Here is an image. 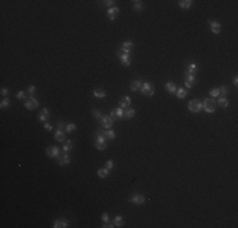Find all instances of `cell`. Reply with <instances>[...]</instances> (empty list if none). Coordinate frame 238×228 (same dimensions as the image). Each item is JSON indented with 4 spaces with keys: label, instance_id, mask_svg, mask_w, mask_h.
<instances>
[{
    "label": "cell",
    "instance_id": "1f68e13d",
    "mask_svg": "<svg viewBox=\"0 0 238 228\" xmlns=\"http://www.w3.org/2000/svg\"><path fill=\"white\" fill-rule=\"evenodd\" d=\"M75 131H76V124L75 123H68V124H66V128H65L66 133H71V132H75Z\"/></svg>",
    "mask_w": 238,
    "mask_h": 228
},
{
    "label": "cell",
    "instance_id": "ba28073f",
    "mask_svg": "<svg viewBox=\"0 0 238 228\" xmlns=\"http://www.w3.org/2000/svg\"><path fill=\"white\" fill-rule=\"evenodd\" d=\"M100 123H102V126L105 128V129H110L112 126L114 124V121L110 118V115H103V117L100 118Z\"/></svg>",
    "mask_w": 238,
    "mask_h": 228
},
{
    "label": "cell",
    "instance_id": "836d02e7",
    "mask_svg": "<svg viewBox=\"0 0 238 228\" xmlns=\"http://www.w3.org/2000/svg\"><path fill=\"white\" fill-rule=\"evenodd\" d=\"M188 72H190V74H195V71H196V63H194V62H191L190 65H189V67H188Z\"/></svg>",
    "mask_w": 238,
    "mask_h": 228
},
{
    "label": "cell",
    "instance_id": "9a60e30c",
    "mask_svg": "<svg viewBox=\"0 0 238 228\" xmlns=\"http://www.w3.org/2000/svg\"><path fill=\"white\" fill-rule=\"evenodd\" d=\"M118 14H119V8L113 6V8H109L108 9V18L110 19V21H114Z\"/></svg>",
    "mask_w": 238,
    "mask_h": 228
},
{
    "label": "cell",
    "instance_id": "5bb4252c",
    "mask_svg": "<svg viewBox=\"0 0 238 228\" xmlns=\"http://www.w3.org/2000/svg\"><path fill=\"white\" fill-rule=\"evenodd\" d=\"M50 115H51V112L47 109V108H43V109L41 110V113H39V115H38V119L41 122H47V119L50 118Z\"/></svg>",
    "mask_w": 238,
    "mask_h": 228
},
{
    "label": "cell",
    "instance_id": "ab89813d",
    "mask_svg": "<svg viewBox=\"0 0 238 228\" xmlns=\"http://www.w3.org/2000/svg\"><path fill=\"white\" fill-rule=\"evenodd\" d=\"M105 167H107L109 171H110L113 167H114V161H113V160H108V161L105 162Z\"/></svg>",
    "mask_w": 238,
    "mask_h": 228
},
{
    "label": "cell",
    "instance_id": "7402d4cb",
    "mask_svg": "<svg viewBox=\"0 0 238 228\" xmlns=\"http://www.w3.org/2000/svg\"><path fill=\"white\" fill-rule=\"evenodd\" d=\"M185 81L190 82L191 85H194L195 81H196V77H195V74H190V72H185Z\"/></svg>",
    "mask_w": 238,
    "mask_h": 228
},
{
    "label": "cell",
    "instance_id": "f546056e",
    "mask_svg": "<svg viewBox=\"0 0 238 228\" xmlns=\"http://www.w3.org/2000/svg\"><path fill=\"white\" fill-rule=\"evenodd\" d=\"M98 175H99L100 179H105L109 175V170L107 169V167H104V169H99L98 170Z\"/></svg>",
    "mask_w": 238,
    "mask_h": 228
},
{
    "label": "cell",
    "instance_id": "2e32d148",
    "mask_svg": "<svg viewBox=\"0 0 238 228\" xmlns=\"http://www.w3.org/2000/svg\"><path fill=\"white\" fill-rule=\"evenodd\" d=\"M131 103H132V99L129 97H123L119 102V107L122 108V109H127V108H129Z\"/></svg>",
    "mask_w": 238,
    "mask_h": 228
},
{
    "label": "cell",
    "instance_id": "8fae6325",
    "mask_svg": "<svg viewBox=\"0 0 238 228\" xmlns=\"http://www.w3.org/2000/svg\"><path fill=\"white\" fill-rule=\"evenodd\" d=\"M132 50H133V42L132 41L123 42L122 47H120V52H122V53H131Z\"/></svg>",
    "mask_w": 238,
    "mask_h": 228
},
{
    "label": "cell",
    "instance_id": "4316f807",
    "mask_svg": "<svg viewBox=\"0 0 238 228\" xmlns=\"http://www.w3.org/2000/svg\"><path fill=\"white\" fill-rule=\"evenodd\" d=\"M191 5H193L191 0H181V1H179V6L181 9H189Z\"/></svg>",
    "mask_w": 238,
    "mask_h": 228
},
{
    "label": "cell",
    "instance_id": "52a82bcc",
    "mask_svg": "<svg viewBox=\"0 0 238 228\" xmlns=\"http://www.w3.org/2000/svg\"><path fill=\"white\" fill-rule=\"evenodd\" d=\"M144 200H146V198H144L143 194H139V193H136L133 194L132 197L129 198V202L133 203V204H137V205H141V204H143Z\"/></svg>",
    "mask_w": 238,
    "mask_h": 228
},
{
    "label": "cell",
    "instance_id": "e575fe53",
    "mask_svg": "<svg viewBox=\"0 0 238 228\" xmlns=\"http://www.w3.org/2000/svg\"><path fill=\"white\" fill-rule=\"evenodd\" d=\"M92 117H94L95 119H100V118L103 117L102 112H100L99 109H92Z\"/></svg>",
    "mask_w": 238,
    "mask_h": 228
},
{
    "label": "cell",
    "instance_id": "f1b7e54d",
    "mask_svg": "<svg viewBox=\"0 0 238 228\" xmlns=\"http://www.w3.org/2000/svg\"><path fill=\"white\" fill-rule=\"evenodd\" d=\"M123 217L122 215H115L114 221H113V224H114L115 227H123Z\"/></svg>",
    "mask_w": 238,
    "mask_h": 228
},
{
    "label": "cell",
    "instance_id": "74e56055",
    "mask_svg": "<svg viewBox=\"0 0 238 228\" xmlns=\"http://www.w3.org/2000/svg\"><path fill=\"white\" fill-rule=\"evenodd\" d=\"M102 219H103L104 223H109V222H110V217H109V214L107 213V212H104V213L102 214Z\"/></svg>",
    "mask_w": 238,
    "mask_h": 228
},
{
    "label": "cell",
    "instance_id": "d6a6232c",
    "mask_svg": "<svg viewBox=\"0 0 238 228\" xmlns=\"http://www.w3.org/2000/svg\"><path fill=\"white\" fill-rule=\"evenodd\" d=\"M9 107H10L9 99H4V100H1V104H0V108H1V109H5V108H9Z\"/></svg>",
    "mask_w": 238,
    "mask_h": 228
},
{
    "label": "cell",
    "instance_id": "ee69618b",
    "mask_svg": "<svg viewBox=\"0 0 238 228\" xmlns=\"http://www.w3.org/2000/svg\"><path fill=\"white\" fill-rule=\"evenodd\" d=\"M43 127H44V129H47V131H51L52 129V126L48 122H44L43 123Z\"/></svg>",
    "mask_w": 238,
    "mask_h": 228
},
{
    "label": "cell",
    "instance_id": "484cf974",
    "mask_svg": "<svg viewBox=\"0 0 238 228\" xmlns=\"http://www.w3.org/2000/svg\"><path fill=\"white\" fill-rule=\"evenodd\" d=\"M92 94H94L95 98H99V99H104L107 97V93L102 89H95L94 91H92Z\"/></svg>",
    "mask_w": 238,
    "mask_h": 228
},
{
    "label": "cell",
    "instance_id": "3957f363",
    "mask_svg": "<svg viewBox=\"0 0 238 228\" xmlns=\"http://www.w3.org/2000/svg\"><path fill=\"white\" fill-rule=\"evenodd\" d=\"M95 147L99 151H103L107 148V138L103 136L102 132H98V136L95 138Z\"/></svg>",
    "mask_w": 238,
    "mask_h": 228
},
{
    "label": "cell",
    "instance_id": "e0dca14e",
    "mask_svg": "<svg viewBox=\"0 0 238 228\" xmlns=\"http://www.w3.org/2000/svg\"><path fill=\"white\" fill-rule=\"evenodd\" d=\"M65 133H66L65 131L57 129V131H56V133H55V139H56L57 142H65V141H66V139H65V137H66Z\"/></svg>",
    "mask_w": 238,
    "mask_h": 228
},
{
    "label": "cell",
    "instance_id": "44dd1931",
    "mask_svg": "<svg viewBox=\"0 0 238 228\" xmlns=\"http://www.w3.org/2000/svg\"><path fill=\"white\" fill-rule=\"evenodd\" d=\"M176 97L179 98V99H185L186 98V95H188V91L184 89V87H177L176 89Z\"/></svg>",
    "mask_w": 238,
    "mask_h": 228
},
{
    "label": "cell",
    "instance_id": "8992f818",
    "mask_svg": "<svg viewBox=\"0 0 238 228\" xmlns=\"http://www.w3.org/2000/svg\"><path fill=\"white\" fill-rule=\"evenodd\" d=\"M38 105H39V102L33 97V95L29 97V100H27L26 103H24V107H26L27 109H29V110H34L36 108H38Z\"/></svg>",
    "mask_w": 238,
    "mask_h": 228
},
{
    "label": "cell",
    "instance_id": "7a4b0ae2",
    "mask_svg": "<svg viewBox=\"0 0 238 228\" xmlns=\"http://www.w3.org/2000/svg\"><path fill=\"white\" fill-rule=\"evenodd\" d=\"M188 109L191 113H199L203 109V102H200L199 99H193V100L188 103Z\"/></svg>",
    "mask_w": 238,
    "mask_h": 228
},
{
    "label": "cell",
    "instance_id": "7bdbcfd3",
    "mask_svg": "<svg viewBox=\"0 0 238 228\" xmlns=\"http://www.w3.org/2000/svg\"><path fill=\"white\" fill-rule=\"evenodd\" d=\"M65 128H66V126H65V123H63V122H58L57 123V129L65 131Z\"/></svg>",
    "mask_w": 238,
    "mask_h": 228
},
{
    "label": "cell",
    "instance_id": "cb8c5ba5",
    "mask_svg": "<svg viewBox=\"0 0 238 228\" xmlns=\"http://www.w3.org/2000/svg\"><path fill=\"white\" fill-rule=\"evenodd\" d=\"M102 133L107 139H114L115 138V132L112 131V129H105L104 132H102Z\"/></svg>",
    "mask_w": 238,
    "mask_h": 228
},
{
    "label": "cell",
    "instance_id": "d6986e66",
    "mask_svg": "<svg viewBox=\"0 0 238 228\" xmlns=\"http://www.w3.org/2000/svg\"><path fill=\"white\" fill-rule=\"evenodd\" d=\"M53 227L55 228H66V227H68V223L65 219H56L53 222Z\"/></svg>",
    "mask_w": 238,
    "mask_h": 228
},
{
    "label": "cell",
    "instance_id": "277c9868",
    "mask_svg": "<svg viewBox=\"0 0 238 228\" xmlns=\"http://www.w3.org/2000/svg\"><path fill=\"white\" fill-rule=\"evenodd\" d=\"M141 93L146 97H152L155 94V86L152 85L151 82H142V86H141Z\"/></svg>",
    "mask_w": 238,
    "mask_h": 228
},
{
    "label": "cell",
    "instance_id": "f6af8a7d",
    "mask_svg": "<svg viewBox=\"0 0 238 228\" xmlns=\"http://www.w3.org/2000/svg\"><path fill=\"white\" fill-rule=\"evenodd\" d=\"M0 93H1V95H4V97H5V95H8V93H9V91H8V89H5V87H3Z\"/></svg>",
    "mask_w": 238,
    "mask_h": 228
},
{
    "label": "cell",
    "instance_id": "bcb514c9",
    "mask_svg": "<svg viewBox=\"0 0 238 228\" xmlns=\"http://www.w3.org/2000/svg\"><path fill=\"white\" fill-rule=\"evenodd\" d=\"M233 84H234L236 86L238 85V77H237V76H234V79H233Z\"/></svg>",
    "mask_w": 238,
    "mask_h": 228
},
{
    "label": "cell",
    "instance_id": "b9f144b4",
    "mask_svg": "<svg viewBox=\"0 0 238 228\" xmlns=\"http://www.w3.org/2000/svg\"><path fill=\"white\" fill-rule=\"evenodd\" d=\"M104 3V5L108 6V9L109 8H113V4H114L115 1H113V0H105V1H103Z\"/></svg>",
    "mask_w": 238,
    "mask_h": 228
},
{
    "label": "cell",
    "instance_id": "ffe728a7",
    "mask_svg": "<svg viewBox=\"0 0 238 228\" xmlns=\"http://www.w3.org/2000/svg\"><path fill=\"white\" fill-rule=\"evenodd\" d=\"M62 150H63V152H66V153H70L71 150H72V141L71 139H67V141L63 142Z\"/></svg>",
    "mask_w": 238,
    "mask_h": 228
},
{
    "label": "cell",
    "instance_id": "4fadbf2b",
    "mask_svg": "<svg viewBox=\"0 0 238 228\" xmlns=\"http://www.w3.org/2000/svg\"><path fill=\"white\" fill-rule=\"evenodd\" d=\"M119 58H120V61H122V63L124 66H131L132 60H131V55L129 53H122V52H120Z\"/></svg>",
    "mask_w": 238,
    "mask_h": 228
},
{
    "label": "cell",
    "instance_id": "83f0119b",
    "mask_svg": "<svg viewBox=\"0 0 238 228\" xmlns=\"http://www.w3.org/2000/svg\"><path fill=\"white\" fill-rule=\"evenodd\" d=\"M217 104H218V105H219L220 108H227L229 103H228V99L225 98V97H219V99H218Z\"/></svg>",
    "mask_w": 238,
    "mask_h": 228
},
{
    "label": "cell",
    "instance_id": "5b68a950",
    "mask_svg": "<svg viewBox=\"0 0 238 228\" xmlns=\"http://www.w3.org/2000/svg\"><path fill=\"white\" fill-rule=\"evenodd\" d=\"M110 118H112L114 122H115V121H119V119H122V118H124V109H122L120 107L115 108L114 110H112Z\"/></svg>",
    "mask_w": 238,
    "mask_h": 228
},
{
    "label": "cell",
    "instance_id": "9c48e42d",
    "mask_svg": "<svg viewBox=\"0 0 238 228\" xmlns=\"http://www.w3.org/2000/svg\"><path fill=\"white\" fill-rule=\"evenodd\" d=\"M57 162H58V165L65 166V165H68V163L71 162V158H70V156H68V153L63 152L62 155L60 153V156L57 157Z\"/></svg>",
    "mask_w": 238,
    "mask_h": 228
},
{
    "label": "cell",
    "instance_id": "60d3db41",
    "mask_svg": "<svg viewBox=\"0 0 238 228\" xmlns=\"http://www.w3.org/2000/svg\"><path fill=\"white\" fill-rule=\"evenodd\" d=\"M34 91H36V86L34 85H29L27 87V93L29 94V97H32V95L34 94Z\"/></svg>",
    "mask_w": 238,
    "mask_h": 228
},
{
    "label": "cell",
    "instance_id": "d4e9b609",
    "mask_svg": "<svg viewBox=\"0 0 238 228\" xmlns=\"http://www.w3.org/2000/svg\"><path fill=\"white\" fill-rule=\"evenodd\" d=\"M136 114V110L132 109V108H127V109H124V118L126 119H131L134 117Z\"/></svg>",
    "mask_w": 238,
    "mask_h": 228
},
{
    "label": "cell",
    "instance_id": "603a6c76",
    "mask_svg": "<svg viewBox=\"0 0 238 228\" xmlns=\"http://www.w3.org/2000/svg\"><path fill=\"white\" fill-rule=\"evenodd\" d=\"M141 86H142V82L139 80H133L131 82V90L132 91H138L141 90Z\"/></svg>",
    "mask_w": 238,
    "mask_h": 228
},
{
    "label": "cell",
    "instance_id": "ac0fdd59",
    "mask_svg": "<svg viewBox=\"0 0 238 228\" xmlns=\"http://www.w3.org/2000/svg\"><path fill=\"white\" fill-rule=\"evenodd\" d=\"M165 89H166L167 93H170V94H175L176 93V85H175V82H172V81H167L166 84H165Z\"/></svg>",
    "mask_w": 238,
    "mask_h": 228
},
{
    "label": "cell",
    "instance_id": "d590c367",
    "mask_svg": "<svg viewBox=\"0 0 238 228\" xmlns=\"http://www.w3.org/2000/svg\"><path fill=\"white\" fill-rule=\"evenodd\" d=\"M209 94H210V97H212V98H217V97H219V87H214V89H212Z\"/></svg>",
    "mask_w": 238,
    "mask_h": 228
},
{
    "label": "cell",
    "instance_id": "4dcf8cb0",
    "mask_svg": "<svg viewBox=\"0 0 238 228\" xmlns=\"http://www.w3.org/2000/svg\"><path fill=\"white\" fill-rule=\"evenodd\" d=\"M143 9V4H142V1H133V10L134 11H141Z\"/></svg>",
    "mask_w": 238,
    "mask_h": 228
},
{
    "label": "cell",
    "instance_id": "8d00e7d4",
    "mask_svg": "<svg viewBox=\"0 0 238 228\" xmlns=\"http://www.w3.org/2000/svg\"><path fill=\"white\" fill-rule=\"evenodd\" d=\"M228 93V89H227V86H220L219 87V95H222V97H225Z\"/></svg>",
    "mask_w": 238,
    "mask_h": 228
},
{
    "label": "cell",
    "instance_id": "7c38bea8",
    "mask_svg": "<svg viewBox=\"0 0 238 228\" xmlns=\"http://www.w3.org/2000/svg\"><path fill=\"white\" fill-rule=\"evenodd\" d=\"M209 26H210V29H212V32H213L214 34H219V33H220L222 26H220L219 22H217V21H210V22H209Z\"/></svg>",
    "mask_w": 238,
    "mask_h": 228
},
{
    "label": "cell",
    "instance_id": "f35d334b",
    "mask_svg": "<svg viewBox=\"0 0 238 228\" xmlns=\"http://www.w3.org/2000/svg\"><path fill=\"white\" fill-rule=\"evenodd\" d=\"M27 98V94L24 93L23 90H21V91H18L17 93V99H21V100H24V99Z\"/></svg>",
    "mask_w": 238,
    "mask_h": 228
},
{
    "label": "cell",
    "instance_id": "6da1fadb",
    "mask_svg": "<svg viewBox=\"0 0 238 228\" xmlns=\"http://www.w3.org/2000/svg\"><path fill=\"white\" fill-rule=\"evenodd\" d=\"M203 109L207 113H214L217 109V102L214 98H207L203 102Z\"/></svg>",
    "mask_w": 238,
    "mask_h": 228
},
{
    "label": "cell",
    "instance_id": "30bf717a",
    "mask_svg": "<svg viewBox=\"0 0 238 228\" xmlns=\"http://www.w3.org/2000/svg\"><path fill=\"white\" fill-rule=\"evenodd\" d=\"M47 156H50L51 158H57L60 156V148L56 146H52V147H48L47 151H46Z\"/></svg>",
    "mask_w": 238,
    "mask_h": 228
}]
</instances>
